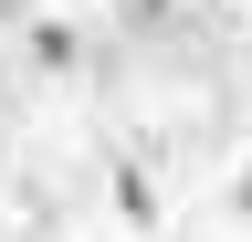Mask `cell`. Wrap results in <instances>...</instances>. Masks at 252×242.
Here are the masks:
<instances>
[{"label":"cell","mask_w":252,"mask_h":242,"mask_svg":"<svg viewBox=\"0 0 252 242\" xmlns=\"http://www.w3.org/2000/svg\"><path fill=\"white\" fill-rule=\"evenodd\" d=\"M0 21H11V0H0Z\"/></svg>","instance_id":"3"},{"label":"cell","mask_w":252,"mask_h":242,"mask_svg":"<svg viewBox=\"0 0 252 242\" xmlns=\"http://www.w3.org/2000/svg\"><path fill=\"white\" fill-rule=\"evenodd\" d=\"M32 53H42V74H74V32H63V21H42V32H32Z\"/></svg>","instance_id":"1"},{"label":"cell","mask_w":252,"mask_h":242,"mask_svg":"<svg viewBox=\"0 0 252 242\" xmlns=\"http://www.w3.org/2000/svg\"><path fill=\"white\" fill-rule=\"evenodd\" d=\"M231 221H252V169H242V179H231Z\"/></svg>","instance_id":"2"}]
</instances>
